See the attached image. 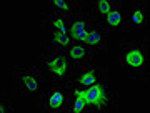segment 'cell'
<instances>
[{
    "mask_svg": "<svg viewBox=\"0 0 150 113\" xmlns=\"http://www.w3.org/2000/svg\"><path fill=\"white\" fill-rule=\"evenodd\" d=\"M118 103V97L105 85V73L97 83L88 86H74L69 83L67 113H103Z\"/></svg>",
    "mask_w": 150,
    "mask_h": 113,
    "instance_id": "obj_1",
    "label": "cell"
},
{
    "mask_svg": "<svg viewBox=\"0 0 150 113\" xmlns=\"http://www.w3.org/2000/svg\"><path fill=\"white\" fill-rule=\"evenodd\" d=\"M37 70L52 85H69L77 73V68L69 58L67 52L54 50L47 45H43L42 48L40 65Z\"/></svg>",
    "mask_w": 150,
    "mask_h": 113,
    "instance_id": "obj_2",
    "label": "cell"
},
{
    "mask_svg": "<svg viewBox=\"0 0 150 113\" xmlns=\"http://www.w3.org/2000/svg\"><path fill=\"white\" fill-rule=\"evenodd\" d=\"M92 15H87L83 12H75L69 18V37L72 43H83L85 45L87 33L90 28Z\"/></svg>",
    "mask_w": 150,
    "mask_h": 113,
    "instance_id": "obj_6",
    "label": "cell"
},
{
    "mask_svg": "<svg viewBox=\"0 0 150 113\" xmlns=\"http://www.w3.org/2000/svg\"><path fill=\"white\" fill-rule=\"evenodd\" d=\"M69 102V85H54L52 90L42 97V112H65Z\"/></svg>",
    "mask_w": 150,
    "mask_h": 113,
    "instance_id": "obj_5",
    "label": "cell"
},
{
    "mask_svg": "<svg viewBox=\"0 0 150 113\" xmlns=\"http://www.w3.org/2000/svg\"><path fill=\"white\" fill-rule=\"evenodd\" d=\"M13 78H15L17 90L15 92H23L32 97H43V85H45V78L40 75L37 68H28V67H22L13 72Z\"/></svg>",
    "mask_w": 150,
    "mask_h": 113,
    "instance_id": "obj_4",
    "label": "cell"
},
{
    "mask_svg": "<svg viewBox=\"0 0 150 113\" xmlns=\"http://www.w3.org/2000/svg\"><path fill=\"white\" fill-rule=\"evenodd\" d=\"M98 25H102L103 28H120V27H125V25H127V17H125V13H123L122 8L117 7V8H113L110 13H107V15L103 17Z\"/></svg>",
    "mask_w": 150,
    "mask_h": 113,
    "instance_id": "obj_12",
    "label": "cell"
},
{
    "mask_svg": "<svg viewBox=\"0 0 150 113\" xmlns=\"http://www.w3.org/2000/svg\"><path fill=\"white\" fill-rule=\"evenodd\" d=\"M147 25H149V5H147V2L135 0L134 7H132V10L127 17V25L125 27L140 28V27H147Z\"/></svg>",
    "mask_w": 150,
    "mask_h": 113,
    "instance_id": "obj_10",
    "label": "cell"
},
{
    "mask_svg": "<svg viewBox=\"0 0 150 113\" xmlns=\"http://www.w3.org/2000/svg\"><path fill=\"white\" fill-rule=\"evenodd\" d=\"M79 2H65V0H54L52 2V12H59L64 15H74L75 12H79Z\"/></svg>",
    "mask_w": 150,
    "mask_h": 113,
    "instance_id": "obj_15",
    "label": "cell"
},
{
    "mask_svg": "<svg viewBox=\"0 0 150 113\" xmlns=\"http://www.w3.org/2000/svg\"><path fill=\"white\" fill-rule=\"evenodd\" d=\"M67 55H69V58L72 60V63L75 65L77 70H82V68H85V67L93 63V60H92L93 53L87 48L83 43H72L70 48L67 50Z\"/></svg>",
    "mask_w": 150,
    "mask_h": 113,
    "instance_id": "obj_9",
    "label": "cell"
},
{
    "mask_svg": "<svg viewBox=\"0 0 150 113\" xmlns=\"http://www.w3.org/2000/svg\"><path fill=\"white\" fill-rule=\"evenodd\" d=\"M45 45H47V47H50V48H54V50L67 52V50L70 48L72 42H70V37L67 35V33L52 32V30H50V37H48V42L45 43Z\"/></svg>",
    "mask_w": 150,
    "mask_h": 113,
    "instance_id": "obj_13",
    "label": "cell"
},
{
    "mask_svg": "<svg viewBox=\"0 0 150 113\" xmlns=\"http://www.w3.org/2000/svg\"><path fill=\"white\" fill-rule=\"evenodd\" d=\"M120 65L144 73L149 67V43L145 40H132L120 43Z\"/></svg>",
    "mask_w": 150,
    "mask_h": 113,
    "instance_id": "obj_3",
    "label": "cell"
},
{
    "mask_svg": "<svg viewBox=\"0 0 150 113\" xmlns=\"http://www.w3.org/2000/svg\"><path fill=\"white\" fill-rule=\"evenodd\" d=\"M105 73V68L103 67H97V65H88L82 70H77L75 77L72 78L70 85L74 86H88V85H93L98 81V78Z\"/></svg>",
    "mask_w": 150,
    "mask_h": 113,
    "instance_id": "obj_8",
    "label": "cell"
},
{
    "mask_svg": "<svg viewBox=\"0 0 150 113\" xmlns=\"http://www.w3.org/2000/svg\"><path fill=\"white\" fill-rule=\"evenodd\" d=\"M85 47L90 50L92 53L103 52L105 47H107V30L102 25H98L93 20V17H92V20H90V28H88V33H87Z\"/></svg>",
    "mask_w": 150,
    "mask_h": 113,
    "instance_id": "obj_7",
    "label": "cell"
},
{
    "mask_svg": "<svg viewBox=\"0 0 150 113\" xmlns=\"http://www.w3.org/2000/svg\"><path fill=\"white\" fill-rule=\"evenodd\" d=\"M117 7H118V4L117 2H112V0H97L92 17H93V20H102L107 13H110Z\"/></svg>",
    "mask_w": 150,
    "mask_h": 113,
    "instance_id": "obj_14",
    "label": "cell"
},
{
    "mask_svg": "<svg viewBox=\"0 0 150 113\" xmlns=\"http://www.w3.org/2000/svg\"><path fill=\"white\" fill-rule=\"evenodd\" d=\"M0 112L2 113H10L12 112V98L2 97L0 98Z\"/></svg>",
    "mask_w": 150,
    "mask_h": 113,
    "instance_id": "obj_16",
    "label": "cell"
},
{
    "mask_svg": "<svg viewBox=\"0 0 150 113\" xmlns=\"http://www.w3.org/2000/svg\"><path fill=\"white\" fill-rule=\"evenodd\" d=\"M69 15L59 13V12H48L43 15V23L50 27L52 32H60V33H67L69 35Z\"/></svg>",
    "mask_w": 150,
    "mask_h": 113,
    "instance_id": "obj_11",
    "label": "cell"
}]
</instances>
